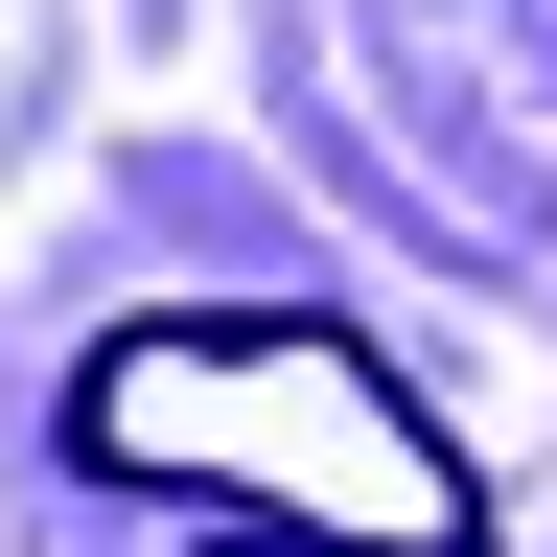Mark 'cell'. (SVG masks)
I'll return each mask as SVG.
<instances>
[{
  "instance_id": "1",
  "label": "cell",
  "mask_w": 557,
  "mask_h": 557,
  "mask_svg": "<svg viewBox=\"0 0 557 557\" xmlns=\"http://www.w3.org/2000/svg\"><path fill=\"white\" fill-rule=\"evenodd\" d=\"M70 465H94V487H186V511H256L278 557H487V465L418 418L395 348H348V325H302V302L94 325Z\"/></svg>"
}]
</instances>
